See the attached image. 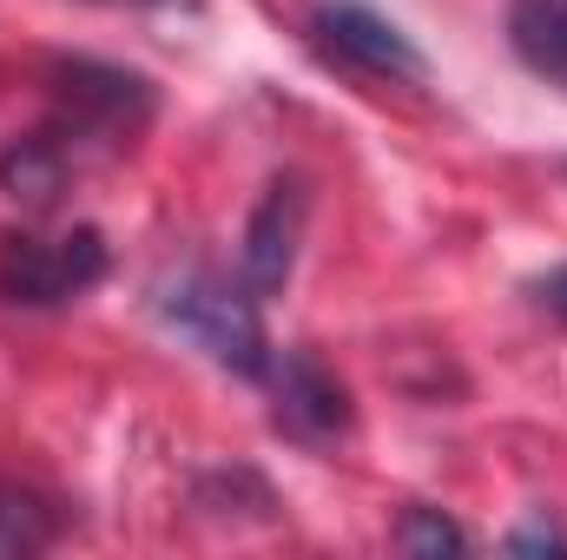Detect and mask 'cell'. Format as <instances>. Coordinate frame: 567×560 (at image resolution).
<instances>
[{
  "label": "cell",
  "mask_w": 567,
  "mask_h": 560,
  "mask_svg": "<svg viewBox=\"0 0 567 560\" xmlns=\"http://www.w3.org/2000/svg\"><path fill=\"white\" fill-rule=\"evenodd\" d=\"M47 100H53V120L47 133L80 152H126L152 126L158 113V93L145 73H126V66H106V60H53L47 66Z\"/></svg>",
  "instance_id": "6da1fadb"
},
{
  "label": "cell",
  "mask_w": 567,
  "mask_h": 560,
  "mask_svg": "<svg viewBox=\"0 0 567 560\" xmlns=\"http://www.w3.org/2000/svg\"><path fill=\"white\" fill-rule=\"evenodd\" d=\"M508 554H567V535L555 521H528V528L508 535Z\"/></svg>",
  "instance_id": "8fae6325"
},
{
  "label": "cell",
  "mask_w": 567,
  "mask_h": 560,
  "mask_svg": "<svg viewBox=\"0 0 567 560\" xmlns=\"http://www.w3.org/2000/svg\"><path fill=\"white\" fill-rule=\"evenodd\" d=\"M53 508H40L20 488H0V560H27L40 548H53Z\"/></svg>",
  "instance_id": "9c48e42d"
},
{
  "label": "cell",
  "mask_w": 567,
  "mask_h": 560,
  "mask_svg": "<svg viewBox=\"0 0 567 560\" xmlns=\"http://www.w3.org/2000/svg\"><path fill=\"white\" fill-rule=\"evenodd\" d=\"M100 7H185V0H100Z\"/></svg>",
  "instance_id": "4fadbf2b"
},
{
  "label": "cell",
  "mask_w": 567,
  "mask_h": 560,
  "mask_svg": "<svg viewBox=\"0 0 567 560\" xmlns=\"http://www.w3.org/2000/svg\"><path fill=\"white\" fill-rule=\"evenodd\" d=\"M113 251L93 225H73L60 238H0V303L13 310H60L73 297H86L93 283L106 278Z\"/></svg>",
  "instance_id": "3957f363"
},
{
  "label": "cell",
  "mask_w": 567,
  "mask_h": 560,
  "mask_svg": "<svg viewBox=\"0 0 567 560\" xmlns=\"http://www.w3.org/2000/svg\"><path fill=\"white\" fill-rule=\"evenodd\" d=\"M310 33H317V46H323L337 66H350L357 80H377V86H423L429 80L423 46H416L390 13H377V7H363V0H317Z\"/></svg>",
  "instance_id": "277c9868"
},
{
  "label": "cell",
  "mask_w": 567,
  "mask_h": 560,
  "mask_svg": "<svg viewBox=\"0 0 567 560\" xmlns=\"http://www.w3.org/2000/svg\"><path fill=\"white\" fill-rule=\"evenodd\" d=\"M66 172H73V152L53 133H27V139H13L0 152V191L27 211H47L66 191Z\"/></svg>",
  "instance_id": "52a82bcc"
},
{
  "label": "cell",
  "mask_w": 567,
  "mask_h": 560,
  "mask_svg": "<svg viewBox=\"0 0 567 560\" xmlns=\"http://www.w3.org/2000/svg\"><path fill=\"white\" fill-rule=\"evenodd\" d=\"M528 297H535L548 317H561V323H567V265H555L548 278H535V283H528Z\"/></svg>",
  "instance_id": "7c38bea8"
},
{
  "label": "cell",
  "mask_w": 567,
  "mask_h": 560,
  "mask_svg": "<svg viewBox=\"0 0 567 560\" xmlns=\"http://www.w3.org/2000/svg\"><path fill=\"white\" fill-rule=\"evenodd\" d=\"M310 225V185L297 172H284L265 185L251 225H245V290L251 297H278L290 271H297V245Z\"/></svg>",
  "instance_id": "8992f818"
},
{
  "label": "cell",
  "mask_w": 567,
  "mask_h": 560,
  "mask_svg": "<svg viewBox=\"0 0 567 560\" xmlns=\"http://www.w3.org/2000/svg\"><path fill=\"white\" fill-rule=\"evenodd\" d=\"M508 40H515V53H522L542 80L567 86V0H515Z\"/></svg>",
  "instance_id": "ba28073f"
},
{
  "label": "cell",
  "mask_w": 567,
  "mask_h": 560,
  "mask_svg": "<svg viewBox=\"0 0 567 560\" xmlns=\"http://www.w3.org/2000/svg\"><path fill=\"white\" fill-rule=\"evenodd\" d=\"M152 303H158V317H165L192 350H205L218 370L251 376V383L271 370V336H265L258 297L238 290V283H225L218 271H198V265H192V271H172V278H158Z\"/></svg>",
  "instance_id": "7a4b0ae2"
},
{
  "label": "cell",
  "mask_w": 567,
  "mask_h": 560,
  "mask_svg": "<svg viewBox=\"0 0 567 560\" xmlns=\"http://www.w3.org/2000/svg\"><path fill=\"white\" fill-rule=\"evenodd\" d=\"M396 548H403V554H423V560H442V554H468V535H462L442 508H403Z\"/></svg>",
  "instance_id": "30bf717a"
},
{
  "label": "cell",
  "mask_w": 567,
  "mask_h": 560,
  "mask_svg": "<svg viewBox=\"0 0 567 560\" xmlns=\"http://www.w3.org/2000/svg\"><path fill=\"white\" fill-rule=\"evenodd\" d=\"M271 416L290 442H310V448H323V442H337V435H350V422H357V403H350V390L323 370V356H310V350H271Z\"/></svg>",
  "instance_id": "5b68a950"
}]
</instances>
